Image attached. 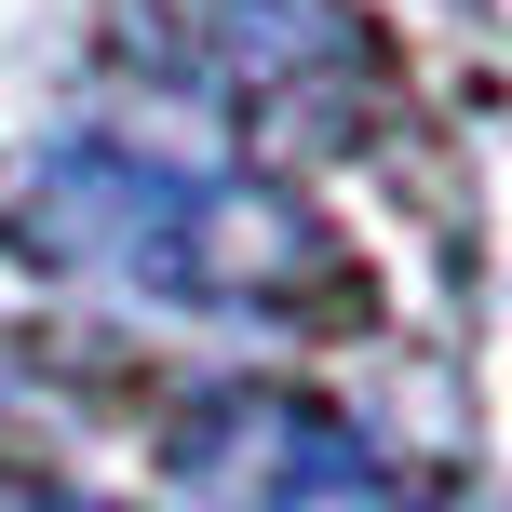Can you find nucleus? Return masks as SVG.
I'll return each instance as SVG.
<instances>
[{"label":"nucleus","instance_id":"obj_1","mask_svg":"<svg viewBox=\"0 0 512 512\" xmlns=\"http://www.w3.org/2000/svg\"><path fill=\"white\" fill-rule=\"evenodd\" d=\"M14 243L68 283H108L135 310H203V324H324L364 297V270L324 243V216L243 176H189L149 149H41L14 189Z\"/></svg>","mask_w":512,"mask_h":512},{"label":"nucleus","instance_id":"obj_2","mask_svg":"<svg viewBox=\"0 0 512 512\" xmlns=\"http://www.w3.org/2000/svg\"><path fill=\"white\" fill-rule=\"evenodd\" d=\"M108 54L256 162H324L391 108V41L364 0H108Z\"/></svg>","mask_w":512,"mask_h":512},{"label":"nucleus","instance_id":"obj_3","mask_svg":"<svg viewBox=\"0 0 512 512\" xmlns=\"http://www.w3.org/2000/svg\"><path fill=\"white\" fill-rule=\"evenodd\" d=\"M162 472L189 512H432V486L364 418L310 391H189V418L162 432Z\"/></svg>","mask_w":512,"mask_h":512},{"label":"nucleus","instance_id":"obj_4","mask_svg":"<svg viewBox=\"0 0 512 512\" xmlns=\"http://www.w3.org/2000/svg\"><path fill=\"white\" fill-rule=\"evenodd\" d=\"M0 512H95V499H68V486H27V472H0Z\"/></svg>","mask_w":512,"mask_h":512}]
</instances>
